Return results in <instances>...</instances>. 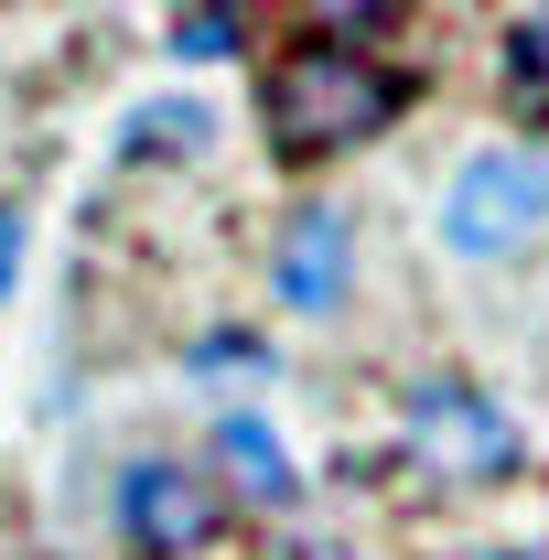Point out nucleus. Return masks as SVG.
<instances>
[{
  "instance_id": "obj_10",
  "label": "nucleus",
  "mask_w": 549,
  "mask_h": 560,
  "mask_svg": "<svg viewBox=\"0 0 549 560\" xmlns=\"http://www.w3.org/2000/svg\"><path fill=\"white\" fill-rule=\"evenodd\" d=\"M195 366H270V346H248V335H206Z\"/></svg>"
},
{
  "instance_id": "obj_3",
  "label": "nucleus",
  "mask_w": 549,
  "mask_h": 560,
  "mask_svg": "<svg viewBox=\"0 0 549 560\" xmlns=\"http://www.w3.org/2000/svg\"><path fill=\"white\" fill-rule=\"evenodd\" d=\"M410 431L431 442V453H453V475H506L517 464V420L484 399L475 377H410Z\"/></svg>"
},
{
  "instance_id": "obj_6",
  "label": "nucleus",
  "mask_w": 549,
  "mask_h": 560,
  "mask_svg": "<svg viewBox=\"0 0 549 560\" xmlns=\"http://www.w3.org/2000/svg\"><path fill=\"white\" fill-rule=\"evenodd\" d=\"M215 464H226V486L259 495V506H291V495H302V475H291V453H280V431L259 410H226V420H215Z\"/></svg>"
},
{
  "instance_id": "obj_7",
  "label": "nucleus",
  "mask_w": 549,
  "mask_h": 560,
  "mask_svg": "<svg viewBox=\"0 0 549 560\" xmlns=\"http://www.w3.org/2000/svg\"><path fill=\"white\" fill-rule=\"evenodd\" d=\"M506 86H517L528 108H549V11H517V22H506Z\"/></svg>"
},
{
  "instance_id": "obj_9",
  "label": "nucleus",
  "mask_w": 549,
  "mask_h": 560,
  "mask_svg": "<svg viewBox=\"0 0 549 560\" xmlns=\"http://www.w3.org/2000/svg\"><path fill=\"white\" fill-rule=\"evenodd\" d=\"M195 130H206V108H140L130 151H151V140H162V151H195Z\"/></svg>"
},
{
  "instance_id": "obj_12",
  "label": "nucleus",
  "mask_w": 549,
  "mask_h": 560,
  "mask_svg": "<svg viewBox=\"0 0 549 560\" xmlns=\"http://www.w3.org/2000/svg\"><path fill=\"white\" fill-rule=\"evenodd\" d=\"M495 560H549V539H539V550H495Z\"/></svg>"
},
{
  "instance_id": "obj_8",
  "label": "nucleus",
  "mask_w": 549,
  "mask_h": 560,
  "mask_svg": "<svg viewBox=\"0 0 549 560\" xmlns=\"http://www.w3.org/2000/svg\"><path fill=\"white\" fill-rule=\"evenodd\" d=\"M162 44H173L184 66H215V55H237V44H248V22H237V11H173V22H162Z\"/></svg>"
},
{
  "instance_id": "obj_2",
  "label": "nucleus",
  "mask_w": 549,
  "mask_h": 560,
  "mask_svg": "<svg viewBox=\"0 0 549 560\" xmlns=\"http://www.w3.org/2000/svg\"><path fill=\"white\" fill-rule=\"evenodd\" d=\"M549 226V151L506 140V151H475L442 195V248L453 259H506Z\"/></svg>"
},
{
  "instance_id": "obj_1",
  "label": "nucleus",
  "mask_w": 549,
  "mask_h": 560,
  "mask_svg": "<svg viewBox=\"0 0 549 560\" xmlns=\"http://www.w3.org/2000/svg\"><path fill=\"white\" fill-rule=\"evenodd\" d=\"M259 108H270L280 151H335V140H366L399 119V75L366 66L355 44H291L259 86Z\"/></svg>"
},
{
  "instance_id": "obj_5",
  "label": "nucleus",
  "mask_w": 549,
  "mask_h": 560,
  "mask_svg": "<svg viewBox=\"0 0 549 560\" xmlns=\"http://www.w3.org/2000/svg\"><path fill=\"white\" fill-rule=\"evenodd\" d=\"M355 280V215L344 206H302L280 226V302L291 313H335Z\"/></svg>"
},
{
  "instance_id": "obj_11",
  "label": "nucleus",
  "mask_w": 549,
  "mask_h": 560,
  "mask_svg": "<svg viewBox=\"0 0 549 560\" xmlns=\"http://www.w3.org/2000/svg\"><path fill=\"white\" fill-rule=\"evenodd\" d=\"M11 280H22V206H0V302H11Z\"/></svg>"
},
{
  "instance_id": "obj_4",
  "label": "nucleus",
  "mask_w": 549,
  "mask_h": 560,
  "mask_svg": "<svg viewBox=\"0 0 549 560\" xmlns=\"http://www.w3.org/2000/svg\"><path fill=\"white\" fill-rule=\"evenodd\" d=\"M119 528H130V550L151 560H184L215 539V495L195 464H162V453H140L130 475H119Z\"/></svg>"
}]
</instances>
